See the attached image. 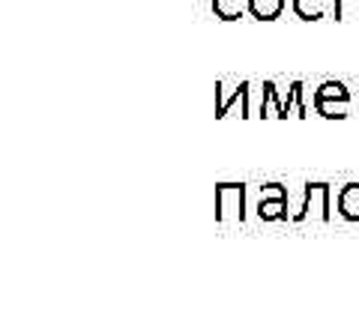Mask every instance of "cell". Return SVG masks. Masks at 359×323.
Here are the masks:
<instances>
[{"instance_id": "1", "label": "cell", "mask_w": 359, "mask_h": 323, "mask_svg": "<svg viewBox=\"0 0 359 323\" xmlns=\"http://www.w3.org/2000/svg\"><path fill=\"white\" fill-rule=\"evenodd\" d=\"M309 216H314L318 221H330L332 219V186L330 183H306L302 186V204L294 213V221H306Z\"/></svg>"}, {"instance_id": "2", "label": "cell", "mask_w": 359, "mask_h": 323, "mask_svg": "<svg viewBox=\"0 0 359 323\" xmlns=\"http://www.w3.org/2000/svg\"><path fill=\"white\" fill-rule=\"evenodd\" d=\"M245 219V186L216 183V221L219 225H243Z\"/></svg>"}, {"instance_id": "3", "label": "cell", "mask_w": 359, "mask_h": 323, "mask_svg": "<svg viewBox=\"0 0 359 323\" xmlns=\"http://www.w3.org/2000/svg\"><path fill=\"white\" fill-rule=\"evenodd\" d=\"M252 81H231V90H224V78L216 81V117H224L233 102L243 105V117H252Z\"/></svg>"}, {"instance_id": "4", "label": "cell", "mask_w": 359, "mask_h": 323, "mask_svg": "<svg viewBox=\"0 0 359 323\" xmlns=\"http://www.w3.org/2000/svg\"><path fill=\"white\" fill-rule=\"evenodd\" d=\"M290 9L302 21H320V18L339 21V0H290Z\"/></svg>"}, {"instance_id": "5", "label": "cell", "mask_w": 359, "mask_h": 323, "mask_svg": "<svg viewBox=\"0 0 359 323\" xmlns=\"http://www.w3.org/2000/svg\"><path fill=\"white\" fill-rule=\"evenodd\" d=\"M339 216L344 221H359V183H347L339 188Z\"/></svg>"}, {"instance_id": "6", "label": "cell", "mask_w": 359, "mask_h": 323, "mask_svg": "<svg viewBox=\"0 0 359 323\" xmlns=\"http://www.w3.org/2000/svg\"><path fill=\"white\" fill-rule=\"evenodd\" d=\"M287 0H249V15L257 21H276L282 18Z\"/></svg>"}, {"instance_id": "7", "label": "cell", "mask_w": 359, "mask_h": 323, "mask_svg": "<svg viewBox=\"0 0 359 323\" xmlns=\"http://www.w3.org/2000/svg\"><path fill=\"white\" fill-rule=\"evenodd\" d=\"M212 15L222 21H240L249 13V0H210Z\"/></svg>"}, {"instance_id": "8", "label": "cell", "mask_w": 359, "mask_h": 323, "mask_svg": "<svg viewBox=\"0 0 359 323\" xmlns=\"http://www.w3.org/2000/svg\"><path fill=\"white\" fill-rule=\"evenodd\" d=\"M330 99H344V102H351V90H347L344 81H323L318 84V90L311 93V102H330Z\"/></svg>"}, {"instance_id": "9", "label": "cell", "mask_w": 359, "mask_h": 323, "mask_svg": "<svg viewBox=\"0 0 359 323\" xmlns=\"http://www.w3.org/2000/svg\"><path fill=\"white\" fill-rule=\"evenodd\" d=\"M314 111H318L320 117H327V120H344V117H351V102H344V99L314 102Z\"/></svg>"}, {"instance_id": "10", "label": "cell", "mask_w": 359, "mask_h": 323, "mask_svg": "<svg viewBox=\"0 0 359 323\" xmlns=\"http://www.w3.org/2000/svg\"><path fill=\"white\" fill-rule=\"evenodd\" d=\"M257 219L261 221L287 219V200H257Z\"/></svg>"}, {"instance_id": "11", "label": "cell", "mask_w": 359, "mask_h": 323, "mask_svg": "<svg viewBox=\"0 0 359 323\" xmlns=\"http://www.w3.org/2000/svg\"><path fill=\"white\" fill-rule=\"evenodd\" d=\"M261 200H290L287 186H282V183H266V186H261Z\"/></svg>"}, {"instance_id": "12", "label": "cell", "mask_w": 359, "mask_h": 323, "mask_svg": "<svg viewBox=\"0 0 359 323\" xmlns=\"http://www.w3.org/2000/svg\"><path fill=\"white\" fill-rule=\"evenodd\" d=\"M359 18V0H339V21L344 18Z\"/></svg>"}, {"instance_id": "13", "label": "cell", "mask_w": 359, "mask_h": 323, "mask_svg": "<svg viewBox=\"0 0 359 323\" xmlns=\"http://www.w3.org/2000/svg\"><path fill=\"white\" fill-rule=\"evenodd\" d=\"M356 114H359V96H356Z\"/></svg>"}]
</instances>
